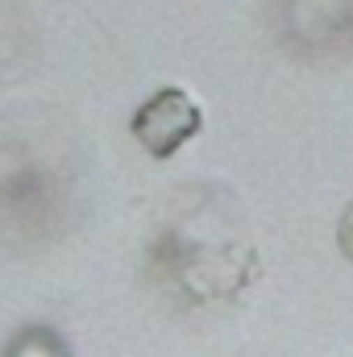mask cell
<instances>
[{
	"mask_svg": "<svg viewBox=\"0 0 353 357\" xmlns=\"http://www.w3.org/2000/svg\"><path fill=\"white\" fill-rule=\"evenodd\" d=\"M337 245H341V254L353 262V204L345 208V216H341V225H337Z\"/></svg>",
	"mask_w": 353,
	"mask_h": 357,
	"instance_id": "3957f363",
	"label": "cell"
},
{
	"mask_svg": "<svg viewBox=\"0 0 353 357\" xmlns=\"http://www.w3.org/2000/svg\"><path fill=\"white\" fill-rule=\"evenodd\" d=\"M200 104L187 91L163 88L133 112V137L150 158H171L200 133Z\"/></svg>",
	"mask_w": 353,
	"mask_h": 357,
	"instance_id": "6da1fadb",
	"label": "cell"
},
{
	"mask_svg": "<svg viewBox=\"0 0 353 357\" xmlns=\"http://www.w3.org/2000/svg\"><path fill=\"white\" fill-rule=\"evenodd\" d=\"M4 357H71V349H67V341H63L54 328L29 324V328H21V333L8 341Z\"/></svg>",
	"mask_w": 353,
	"mask_h": 357,
	"instance_id": "7a4b0ae2",
	"label": "cell"
}]
</instances>
